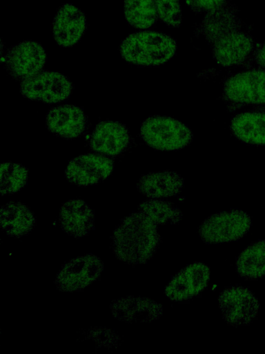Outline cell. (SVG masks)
Instances as JSON below:
<instances>
[{
  "label": "cell",
  "mask_w": 265,
  "mask_h": 354,
  "mask_svg": "<svg viewBox=\"0 0 265 354\" xmlns=\"http://www.w3.org/2000/svg\"><path fill=\"white\" fill-rule=\"evenodd\" d=\"M223 93L231 102L265 104V71H249L230 77L224 85Z\"/></svg>",
  "instance_id": "9c48e42d"
},
{
  "label": "cell",
  "mask_w": 265,
  "mask_h": 354,
  "mask_svg": "<svg viewBox=\"0 0 265 354\" xmlns=\"http://www.w3.org/2000/svg\"><path fill=\"white\" fill-rule=\"evenodd\" d=\"M236 270L245 279L253 280L265 276V239L248 245L238 256Z\"/></svg>",
  "instance_id": "7402d4cb"
},
{
  "label": "cell",
  "mask_w": 265,
  "mask_h": 354,
  "mask_svg": "<svg viewBox=\"0 0 265 354\" xmlns=\"http://www.w3.org/2000/svg\"><path fill=\"white\" fill-rule=\"evenodd\" d=\"M28 178V169L20 164L4 162L1 165V196L12 194L22 189Z\"/></svg>",
  "instance_id": "d4e9b609"
},
{
  "label": "cell",
  "mask_w": 265,
  "mask_h": 354,
  "mask_svg": "<svg viewBox=\"0 0 265 354\" xmlns=\"http://www.w3.org/2000/svg\"><path fill=\"white\" fill-rule=\"evenodd\" d=\"M59 225L68 234L81 238L95 228V212L81 199L70 200L59 211Z\"/></svg>",
  "instance_id": "e0dca14e"
},
{
  "label": "cell",
  "mask_w": 265,
  "mask_h": 354,
  "mask_svg": "<svg viewBox=\"0 0 265 354\" xmlns=\"http://www.w3.org/2000/svg\"><path fill=\"white\" fill-rule=\"evenodd\" d=\"M176 49V43L172 37L153 31L131 34L120 46L122 57L139 66L161 64L174 55Z\"/></svg>",
  "instance_id": "7a4b0ae2"
},
{
  "label": "cell",
  "mask_w": 265,
  "mask_h": 354,
  "mask_svg": "<svg viewBox=\"0 0 265 354\" xmlns=\"http://www.w3.org/2000/svg\"><path fill=\"white\" fill-rule=\"evenodd\" d=\"M86 27L84 14L70 3L62 5L52 24L55 41L62 47L71 46L79 41Z\"/></svg>",
  "instance_id": "5bb4252c"
},
{
  "label": "cell",
  "mask_w": 265,
  "mask_h": 354,
  "mask_svg": "<svg viewBox=\"0 0 265 354\" xmlns=\"http://www.w3.org/2000/svg\"><path fill=\"white\" fill-rule=\"evenodd\" d=\"M156 225L176 224L182 218V212L170 203L150 199L141 203L138 209Z\"/></svg>",
  "instance_id": "cb8c5ba5"
},
{
  "label": "cell",
  "mask_w": 265,
  "mask_h": 354,
  "mask_svg": "<svg viewBox=\"0 0 265 354\" xmlns=\"http://www.w3.org/2000/svg\"><path fill=\"white\" fill-rule=\"evenodd\" d=\"M253 48L251 37L239 31L228 34L213 44V55L221 66L243 63Z\"/></svg>",
  "instance_id": "ac0fdd59"
},
{
  "label": "cell",
  "mask_w": 265,
  "mask_h": 354,
  "mask_svg": "<svg viewBox=\"0 0 265 354\" xmlns=\"http://www.w3.org/2000/svg\"><path fill=\"white\" fill-rule=\"evenodd\" d=\"M46 61L44 48L33 41H23L12 46L4 56L6 70L17 78L26 79L38 74Z\"/></svg>",
  "instance_id": "ba28073f"
},
{
  "label": "cell",
  "mask_w": 265,
  "mask_h": 354,
  "mask_svg": "<svg viewBox=\"0 0 265 354\" xmlns=\"http://www.w3.org/2000/svg\"><path fill=\"white\" fill-rule=\"evenodd\" d=\"M197 12L211 11L225 3V0H187Z\"/></svg>",
  "instance_id": "83f0119b"
},
{
  "label": "cell",
  "mask_w": 265,
  "mask_h": 354,
  "mask_svg": "<svg viewBox=\"0 0 265 354\" xmlns=\"http://www.w3.org/2000/svg\"><path fill=\"white\" fill-rule=\"evenodd\" d=\"M124 14L128 22L137 28H147L157 21L155 0H124Z\"/></svg>",
  "instance_id": "603a6c76"
},
{
  "label": "cell",
  "mask_w": 265,
  "mask_h": 354,
  "mask_svg": "<svg viewBox=\"0 0 265 354\" xmlns=\"http://www.w3.org/2000/svg\"><path fill=\"white\" fill-rule=\"evenodd\" d=\"M251 225V217L246 212L232 209L206 218L199 228V234L206 243L230 242L243 237Z\"/></svg>",
  "instance_id": "277c9868"
},
{
  "label": "cell",
  "mask_w": 265,
  "mask_h": 354,
  "mask_svg": "<svg viewBox=\"0 0 265 354\" xmlns=\"http://www.w3.org/2000/svg\"><path fill=\"white\" fill-rule=\"evenodd\" d=\"M183 185L184 180L179 174L166 171L143 176L137 183V189L146 197L159 198L177 194Z\"/></svg>",
  "instance_id": "ffe728a7"
},
{
  "label": "cell",
  "mask_w": 265,
  "mask_h": 354,
  "mask_svg": "<svg viewBox=\"0 0 265 354\" xmlns=\"http://www.w3.org/2000/svg\"><path fill=\"white\" fill-rule=\"evenodd\" d=\"M210 279V268L195 262L178 272L165 288V294L173 301L190 299L204 290Z\"/></svg>",
  "instance_id": "8fae6325"
},
{
  "label": "cell",
  "mask_w": 265,
  "mask_h": 354,
  "mask_svg": "<svg viewBox=\"0 0 265 354\" xmlns=\"http://www.w3.org/2000/svg\"><path fill=\"white\" fill-rule=\"evenodd\" d=\"M110 308L116 319L128 323L152 322L159 319L163 313L160 304L141 297L128 296L114 300Z\"/></svg>",
  "instance_id": "2e32d148"
},
{
  "label": "cell",
  "mask_w": 265,
  "mask_h": 354,
  "mask_svg": "<svg viewBox=\"0 0 265 354\" xmlns=\"http://www.w3.org/2000/svg\"><path fill=\"white\" fill-rule=\"evenodd\" d=\"M141 139L150 147L159 150H179L190 143L193 133L182 122L174 118L154 115L141 125Z\"/></svg>",
  "instance_id": "3957f363"
},
{
  "label": "cell",
  "mask_w": 265,
  "mask_h": 354,
  "mask_svg": "<svg viewBox=\"0 0 265 354\" xmlns=\"http://www.w3.org/2000/svg\"><path fill=\"white\" fill-rule=\"evenodd\" d=\"M157 16L166 25L178 27L182 21L178 0H155Z\"/></svg>",
  "instance_id": "484cf974"
},
{
  "label": "cell",
  "mask_w": 265,
  "mask_h": 354,
  "mask_svg": "<svg viewBox=\"0 0 265 354\" xmlns=\"http://www.w3.org/2000/svg\"><path fill=\"white\" fill-rule=\"evenodd\" d=\"M103 270V262L97 256H80L62 266L54 283L61 292L81 291L97 280Z\"/></svg>",
  "instance_id": "5b68a950"
},
{
  "label": "cell",
  "mask_w": 265,
  "mask_h": 354,
  "mask_svg": "<svg viewBox=\"0 0 265 354\" xmlns=\"http://www.w3.org/2000/svg\"><path fill=\"white\" fill-rule=\"evenodd\" d=\"M237 12L234 5L224 3L208 12L197 28V33L202 35L208 43L213 44L226 35L239 31L241 21Z\"/></svg>",
  "instance_id": "9a60e30c"
},
{
  "label": "cell",
  "mask_w": 265,
  "mask_h": 354,
  "mask_svg": "<svg viewBox=\"0 0 265 354\" xmlns=\"http://www.w3.org/2000/svg\"><path fill=\"white\" fill-rule=\"evenodd\" d=\"M2 230L10 236L20 238L34 228L36 219L33 213L20 202L10 201L1 208Z\"/></svg>",
  "instance_id": "d6986e66"
},
{
  "label": "cell",
  "mask_w": 265,
  "mask_h": 354,
  "mask_svg": "<svg viewBox=\"0 0 265 354\" xmlns=\"http://www.w3.org/2000/svg\"><path fill=\"white\" fill-rule=\"evenodd\" d=\"M253 59L257 66L265 69V41L256 46Z\"/></svg>",
  "instance_id": "f1b7e54d"
},
{
  "label": "cell",
  "mask_w": 265,
  "mask_h": 354,
  "mask_svg": "<svg viewBox=\"0 0 265 354\" xmlns=\"http://www.w3.org/2000/svg\"><path fill=\"white\" fill-rule=\"evenodd\" d=\"M86 337L94 342L97 348H117L120 337L110 329L102 326H93L88 330Z\"/></svg>",
  "instance_id": "4316f807"
},
{
  "label": "cell",
  "mask_w": 265,
  "mask_h": 354,
  "mask_svg": "<svg viewBox=\"0 0 265 354\" xmlns=\"http://www.w3.org/2000/svg\"><path fill=\"white\" fill-rule=\"evenodd\" d=\"M130 142V133L125 124L106 120L95 126L90 137L89 146L98 153L117 156L127 149Z\"/></svg>",
  "instance_id": "7c38bea8"
},
{
  "label": "cell",
  "mask_w": 265,
  "mask_h": 354,
  "mask_svg": "<svg viewBox=\"0 0 265 354\" xmlns=\"http://www.w3.org/2000/svg\"><path fill=\"white\" fill-rule=\"evenodd\" d=\"M48 129L57 136L72 139L83 135L88 127V120L83 110L65 104L51 109L46 117Z\"/></svg>",
  "instance_id": "4fadbf2b"
},
{
  "label": "cell",
  "mask_w": 265,
  "mask_h": 354,
  "mask_svg": "<svg viewBox=\"0 0 265 354\" xmlns=\"http://www.w3.org/2000/svg\"><path fill=\"white\" fill-rule=\"evenodd\" d=\"M114 162L102 155L88 153L72 159L66 169V179L79 186L95 185L112 171Z\"/></svg>",
  "instance_id": "30bf717a"
},
{
  "label": "cell",
  "mask_w": 265,
  "mask_h": 354,
  "mask_svg": "<svg viewBox=\"0 0 265 354\" xmlns=\"http://www.w3.org/2000/svg\"><path fill=\"white\" fill-rule=\"evenodd\" d=\"M230 129L231 133L243 142L265 145V113L237 114L231 120Z\"/></svg>",
  "instance_id": "44dd1931"
},
{
  "label": "cell",
  "mask_w": 265,
  "mask_h": 354,
  "mask_svg": "<svg viewBox=\"0 0 265 354\" xmlns=\"http://www.w3.org/2000/svg\"><path fill=\"white\" fill-rule=\"evenodd\" d=\"M161 236L157 225L137 210L124 217L111 235L115 257L130 265L146 263L157 250Z\"/></svg>",
  "instance_id": "6da1fadb"
},
{
  "label": "cell",
  "mask_w": 265,
  "mask_h": 354,
  "mask_svg": "<svg viewBox=\"0 0 265 354\" xmlns=\"http://www.w3.org/2000/svg\"><path fill=\"white\" fill-rule=\"evenodd\" d=\"M72 88V84L65 75L46 71L23 79L20 91L23 96L31 100L56 103L68 99Z\"/></svg>",
  "instance_id": "8992f818"
},
{
  "label": "cell",
  "mask_w": 265,
  "mask_h": 354,
  "mask_svg": "<svg viewBox=\"0 0 265 354\" xmlns=\"http://www.w3.org/2000/svg\"><path fill=\"white\" fill-rule=\"evenodd\" d=\"M222 317L233 326L248 324L258 313L259 304L251 290L242 286H232L219 296Z\"/></svg>",
  "instance_id": "52a82bcc"
}]
</instances>
